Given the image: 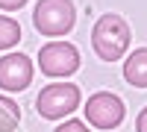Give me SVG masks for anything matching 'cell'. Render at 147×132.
<instances>
[{
	"label": "cell",
	"mask_w": 147,
	"mask_h": 132,
	"mask_svg": "<svg viewBox=\"0 0 147 132\" xmlns=\"http://www.w3.org/2000/svg\"><path fill=\"white\" fill-rule=\"evenodd\" d=\"M32 82V62L24 53H6L0 56V88L6 91H24Z\"/></svg>",
	"instance_id": "cell-6"
},
{
	"label": "cell",
	"mask_w": 147,
	"mask_h": 132,
	"mask_svg": "<svg viewBox=\"0 0 147 132\" xmlns=\"http://www.w3.org/2000/svg\"><path fill=\"white\" fill-rule=\"evenodd\" d=\"M24 3H27V0H0V9L3 12H18Z\"/></svg>",
	"instance_id": "cell-11"
},
{
	"label": "cell",
	"mask_w": 147,
	"mask_h": 132,
	"mask_svg": "<svg viewBox=\"0 0 147 132\" xmlns=\"http://www.w3.org/2000/svg\"><path fill=\"white\" fill-rule=\"evenodd\" d=\"M18 41H21V27H18V21L0 15V50H12Z\"/></svg>",
	"instance_id": "cell-9"
},
{
	"label": "cell",
	"mask_w": 147,
	"mask_h": 132,
	"mask_svg": "<svg viewBox=\"0 0 147 132\" xmlns=\"http://www.w3.org/2000/svg\"><path fill=\"white\" fill-rule=\"evenodd\" d=\"M38 68L44 76H71L80 68V53L68 41H50L38 53Z\"/></svg>",
	"instance_id": "cell-5"
},
{
	"label": "cell",
	"mask_w": 147,
	"mask_h": 132,
	"mask_svg": "<svg viewBox=\"0 0 147 132\" xmlns=\"http://www.w3.org/2000/svg\"><path fill=\"white\" fill-rule=\"evenodd\" d=\"M21 121V106L9 97H0V132H15Z\"/></svg>",
	"instance_id": "cell-8"
},
{
	"label": "cell",
	"mask_w": 147,
	"mask_h": 132,
	"mask_svg": "<svg viewBox=\"0 0 147 132\" xmlns=\"http://www.w3.org/2000/svg\"><path fill=\"white\" fill-rule=\"evenodd\" d=\"M77 12L71 0H38L32 12V23L41 35H65L74 29Z\"/></svg>",
	"instance_id": "cell-3"
},
{
	"label": "cell",
	"mask_w": 147,
	"mask_h": 132,
	"mask_svg": "<svg viewBox=\"0 0 147 132\" xmlns=\"http://www.w3.org/2000/svg\"><path fill=\"white\" fill-rule=\"evenodd\" d=\"M124 115H127V106L112 91H97V94L88 97V103H85V123H94L97 129L121 126Z\"/></svg>",
	"instance_id": "cell-4"
},
{
	"label": "cell",
	"mask_w": 147,
	"mask_h": 132,
	"mask_svg": "<svg viewBox=\"0 0 147 132\" xmlns=\"http://www.w3.org/2000/svg\"><path fill=\"white\" fill-rule=\"evenodd\" d=\"M53 132H88L85 121H68V123H59Z\"/></svg>",
	"instance_id": "cell-10"
},
{
	"label": "cell",
	"mask_w": 147,
	"mask_h": 132,
	"mask_svg": "<svg viewBox=\"0 0 147 132\" xmlns=\"http://www.w3.org/2000/svg\"><path fill=\"white\" fill-rule=\"evenodd\" d=\"M136 132H147V106L138 112V117H136Z\"/></svg>",
	"instance_id": "cell-12"
},
{
	"label": "cell",
	"mask_w": 147,
	"mask_h": 132,
	"mask_svg": "<svg viewBox=\"0 0 147 132\" xmlns=\"http://www.w3.org/2000/svg\"><path fill=\"white\" fill-rule=\"evenodd\" d=\"M124 79L136 88H147V47H138L124 62Z\"/></svg>",
	"instance_id": "cell-7"
},
{
	"label": "cell",
	"mask_w": 147,
	"mask_h": 132,
	"mask_svg": "<svg viewBox=\"0 0 147 132\" xmlns=\"http://www.w3.org/2000/svg\"><path fill=\"white\" fill-rule=\"evenodd\" d=\"M91 47L103 62H118L129 50V27L121 15H103L91 29Z\"/></svg>",
	"instance_id": "cell-1"
},
{
	"label": "cell",
	"mask_w": 147,
	"mask_h": 132,
	"mask_svg": "<svg viewBox=\"0 0 147 132\" xmlns=\"http://www.w3.org/2000/svg\"><path fill=\"white\" fill-rule=\"evenodd\" d=\"M77 106H80V88L74 82H50L35 97V112L47 121H59V117L71 115Z\"/></svg>",
	"instance_id": "cell-2"
}]
</instances>
